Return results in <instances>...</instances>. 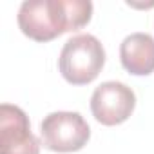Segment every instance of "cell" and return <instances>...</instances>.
<instances>
[{
  "instance_id": "cell-5",
  "label": "cell",
  "mask_w": 154,
  "mask_h": 154,
  "mask_svg": "<svg viewBox=\"0 0 154 154\" xmlns=\"http://www.w3.org/2000/svg\"><path fill=\"white\" fill-rule=\"evenodd\" d=\"M0 154H40L27 114L11 103L0 105Z\"/></svg>"
},
{
  "instance_id": "cell-1",
  "label": "cell",
  "mask_w": 154,
  "mask_h": 154,
  "mask_svg": "<svg viewBox=\"0 0 154 154\" xmlns=\"http://www.w3.org/2000/svg\"><path fill=\"white\" fill-rule=\"evenodd\" d=\"M91 17V0H26L17 20L26 36L36 42H49L87 26Z\"/></svg>"
},
{
  "instance_id": "cell-6",
  "label": "cell",
  "mask_w": 154,
  "mask_h": 154,
  "mask_svg": "<svg viewBox=\"0 0 154 154\" xmlns=\"http://www.w3.org/2000/svg\"><path fill=\"white\" fill-rule=\"evenodd\" d=\"M120 60L125 71L136 76L154 72V38L149 33H132L120 45Z\"/></svg>"
},
{
  "instance_id": "cell-4",
  "label": "cell",
  "mask_w": 154,
  "mask_h": 154,
  "mask_svg": "<svg viewBox=\"0 0 154 154\" xmlns=\"http://www.w3.org/2000/svg\"><path fill=\"white\" fill-rule=\"evenodd\" d=\"M134 107L136 94L129 85L122 82H103L94 89L91 96L93 116L96 118V122L107 127L120 125L125 120H129Z\"/></svg>"
},
{
  "instance_id": "cell-3",
  "label": "cell",
  "mask_w": 154,
  "mask_h": 154,
  "mask_svg": "<svg viewBox=\"0 0 154 154\" xmlns=\"http://www.w3.org/2000/svg\"><path fill=\"white\" fill-rule=\"evenodd\" d=\"M42 143L53 152H74L87 145L91 129L80 112L56 111L40 123Z\"/></svg>"
},
{
  "instance_id": "cell-2",
  "label": "cell",
  "mask_w": 154,
  "mask_h": 154,
  "mask_svg": "<svg viewBox=\"0 0 154 154\" xmlns=\"http://www.w3.org/2000/svg\"><path fill=\"white\" fill-rule=\"evenodd\" d=\"M105 65V49L102 42L89 35H76L69 38L58 58V69L62 76L72 85L91 84Z\"/></svg>"
}]
</instances>
